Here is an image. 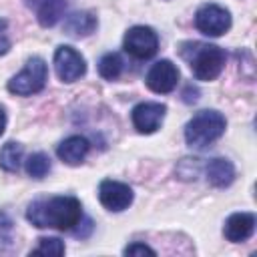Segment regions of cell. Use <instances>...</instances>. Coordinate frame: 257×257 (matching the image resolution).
I'll return each instance as SVG.
<instances>
[{"label":"cell","instance_id":"cell-19","mask_svg":"<svg viewBox=\"0 0 257 257\" xmlns=\"http://www.w3.org/2000/svg\"><path fill=\"white\" fill-rule=\"evenodd\" d=\"M30 255H64V243L58 237L40 239V245L30 251Z\"/></svg>","mask_w":257,"mask_h":257},{"label":"cell","instance_id":"cell-14","mask_svg":"<svg viewBox=\"0 0 257 257\" xmlns=\"http://www.w3.org/2000/svg\"><path fill=\"white\" fill-rule=\"evenodd\" d=\"M96 16L92 12H72L64 20V32L70 36H88L96 28Z\"/></svg>","mask_w":257,"mask_h":257},{"label":"cell","instance_id":"cell-13","mask_svg":"<svg viewBox=\"0 0 257 257\" xmlns=\"http://www.w3.org/2000/svg\"><path fill=\"white\" fill-rule=\"evenodd\" d=\"M205 173H207V181L213 187H219V189L221 187H229L235 181V167H233V163L227 161V159H221V157L209 161Z\"/></svg>","mask_w":257,"mask_h":257},{"label":"cell","instance_id":"cell-5","mask_svg":"<svg viewBox=\"0 0 257 257\" xmlns=\"http://www.w3.org/2000/svg\"><path fill=\"white\" fill-rule=\"evenodd\" d=\"M122 46L133 58L147 60V58L155 56V52L159 48V36L151 26H133L124 34Z\"/></svg>","mask_w":257,"mask_h":257},{"label":"cell","instance_id":"cell-7","mask_svg":"<svg viewBox=\"0 0 257 257\" xmlns=\"http://www.w3.org/2000/svg\"><path fill=\"white\" fill-rule=\"evenodd\" d=\"M54 70L62 82H74L86 72V62L72 46H58L54 52Z\"/></svg>","mask_w":257,"mask_h":257},{"label":"cell","instance_id":"cell-1","mask_svg":"<svg viewBox=\"0 0 257 257\" xmlns=\"http://www.w3.org/2000/svg\"><path fill=\"white\" fill-rule=\"evenodd\" d=\"M26 219L40 229L52 227L58 231H72V227L82 219V207L76 197L38 199L30 203Z\"/></svg>","mask_w":257,"mask_h":257},{"label":"cell","instance_id":"cell-15","mask_svg":"<svg viewBox=\"0 0 257 257\" xmlns=\"http://www.w3.org/2000/svg\"><path fill=\"white\" fill-rule=\"evenodd\" d=\"M66 12V0H44L38 8H36V16H38V22L48 28V26H54Z\"/></svg>","mask_w":257,"mask_h":257},{"label":"cell","instance_id":"cell-6","mask_svg":"<svg viewBox=\"0 0 257 257\" xmlns=\"http://www.w3.org/2000/svg\"><path fill=\"white\" fill-rule=\"evenodd\" d=\"M195 26L207 36H221L231 28V14L219 4H205L195 14Z\"/></svg>","mask_w":257,"mask_h":257},{"label":"cell","instance_id":"cell-10","mask_svg":"<svg viewBox=\"0 0 257 257\" xmlns=\"http://www.w3.org/2000/svg\"><path fill=\"white\" fill-rule=\"evenodd\" d=\"M165 112H167V106L161 102H141L133 108V124L139 133L151 135L161 126Z\"/></svg>","mask_w":257,"mask_h":257},{"label":"cell","instance_id":"cell-24","mask_svg":"<svg viewBox=\"0 0 257 257\" xmlns=\"http://www.w3.org/2000/svg\"><path fill=\"white\" fill-rule=\"evenodd\" d=\"M4 128H6V112H4L2 108H0V137H2Z\"/></svg>","mask_w":257,"mask_h":257},{"label":"cell","instance_id":"cell-9","mask_svg":"<svg viewBox=\"0 0 257 257\" xmlns=\"http://www.w3.org/2000/svg\"><path fill=\"white\" fill-rule=\"evenodd\" d=\"M177 82H179V68L171 60H159L147 72V86L153 92L167 94L175 90Z\"/></svg>","mask_w":257,"mask_h":257},{"label":"cell","instance_id":"cell-4","mask_svg":"<svg viewBox=\"0 0 257 257\" xmlns=\"http://www.w3.org/2000/svg\"><path fill=\"white\" fill-rule=\"evenodd\" d=\"M46 78H48V68H46V62L38 56L30 58L26 62V66L8 80V90L14 92V94H20V96H28V94H36L44 88L46 84Z\"/></svg>","mask_w":257,"mask_h":257},{"label":"cell","instance_id":"cell-22","mask_svg":"<svg viewBox=\"0 0 257 257\" xmlns=\"http://www.w3.org/2000/svg\"><path fill=\"white\" fill-rule=\"evenodd\" d=\"M92 231V221L90 219H80L74 227H72V233L76 235V237H88V233Z\"/></svg>","mask_w":257,"mask_h":257},{"label":"cell","instance_id":"cell-8","mask_svg":"<svg viewBox=\"0 0 257 257\" xmlns=\"http://www.w3.org/2000/svg\"><path fill=\"white\" fill-rule=\"evenodd\" d=\"M98 199H100L104 209L118 213V211H124L133 203V189L124 183L104 179L98 185Z\"/></svg>","mask_w":257,"mask_h":257},{"label":"cell","instance_id":"cell-11","mask_svg":"<svg viewBox=\"0 0 257 257\" xmlns=\"http://www.w3.org/2000/svg\"><path fill=\"white\" fill-rule=\"evenodd\" d=\"M253 229H255V217L251 213H233L225 221L223 233L231 243H241L253 235Z\"/></svg>","mask_w":257,"mask_h":257},{"label":"cell","instance_id":"cell-16","mask_svg":"<svg viewBox=\"0 0 257 257\" xmlns=\"http://www.w3.org/2000/svg\"><path fill=\"white\" fill-rule=\"evenodd\" d=\"M22 145L20 143H14V141H8L2 149H0V167L8 173L12 171H18L20 163H22Z\"/></svg>","mask_w":257,"mask_h":257},{"label":"cell","instance_id":"cell-18","mask_svg":"<svg viewBox=\"0 0 257 257\" xmlns=\"http://www.w3.org/2000/svg\"><path fill=\"white\" fill-rule=\"evenodd\" d=\"M26 173L32 179H44L50 173V159L44 153H32L26 161Z\"/></svg>","mask_w":257,"mask_h":257},{"label":"cell","instance_id":"cell-21","mask_svg":"<svg viewBox=\"0 0 257 257\" xmlns=\"http://www.w3.org/2000/svg\"><path fill=\"white\" fill-rule=\"evenodd\" d=\"M8 24L4 18H0V56L10 50V38H8Z\"/></svg>","mask_w":257,"mask_h":257},{"label":"cell","instance_id":"cell-17","mask_svg":"<svg viewBox=\"0 0 257 257\" xmlns=\"http://www.w3.org/2000/svg\"><path fill=\"white\" fill-rule=\"evenodd\" d=\"M98 72H100V76L106 78V80L118 78V74L122 72V60H120V56H118L116 52L104 54V56L100 58V62H98Z\"/></svg>","mask_w":257,"mask_h":257},{"label":"cell","instance_id":"cell-25","mask_svg":"<svg viewBox=\"0 0 257 257\" xmlns=\"http://www.w3.org/2000/svg\"><path fill=\"white\" fill-rule=\"evenodd\" d=\"M24 2H26V6H28V8H34V10H36L44 0H24Z\"/></svg>","mask_w":257,"mask_h":257},{"label":"cell","instance_id":"cell-23","mask_svg":"<svg viewBox=\"0 0 257 257\" xmlns=\"http://www.w3.org/2000/svg\"><path fill=\"white\" fill-rule=\"evenodd\" d=\"M197 94H199V90L197 88H193L191 84L187 86V90L183 92V98H185V102H195L197 100Z\"/></svg>","mask_w":257,"mask_h":257},{"label":"cell","instance_id":"cell-3","mask_svg":"<svg viewBox=\"0 0 257 257\" xmlns=\"http://www.w3.org/2000/svg\"><path fill=\"white\" fill-rule=\"evenodd\" d=\"M225 116L217 110H201L197 112L185 126V141L189 147L203 149L215 143L225 133Z\"/></svg>","mask_w":257,"mask_h":257},{"label":"cell","instance_id":"cell-12","mask_svg":"<svg viewBox=\"0 0 257 257\" xmlns=\"http://www.w3.org/2000/svg\"><path fill=\"white\" fill-rule=\"evenodd\" d=\"M88 149H90V143L84 139V137H68L64 139L58 149H56V155L60 161H64L66 165H80L84 161V157L88 155Z\"/></svg>","mask_w":257,"mask_h":257},{"label":"cell","instance_id":"cell-20","mask_svg":"<svg viewBox=\"0 0 257 257\" xmlns=\"http://www.w3.org/2000/svg\"><path fill=\"white\" fill-rule=\"evenodd\" d=\"M124 255H157V253H155V249H151L145 243H131L124 249Z\"/></svg>","mask_w":257,"mask_h":257},{"label":"cell","instance_id":"cell-2","mask_svg":"<svg viewBox=\"0 0 257 257\" xmlns=\"http://www.w3.org/2000/svg\"><path fill=\"white\" fill-rule=\"evenodd\" d=\"M181 56L189 62L195 78L213 80L221 74L225 66V52L215 44L205 42H187L181 48Z\"/></svg>","mask_w":257,"mask_h":257}]
</instances>
